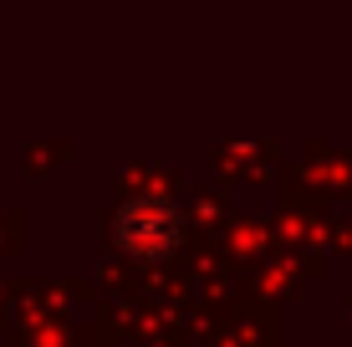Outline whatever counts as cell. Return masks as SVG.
Wrapping results in <instances>:
<instances>
[{
	"label": "cell",
	"mask_w": 352,
	"mask_h": 347,
	"mask_svg": "<svg viewBox=\"0 0 352 347\" xmlns=\"http://www.w3.org/2000/svg\"><path fill=\"white\" fill-rule=\"evenodd\" d=\"M113 240L128 250L133 260H164L174 256V245L184 240V214L159 194L123 199L113 214Z\"/></svg>",
	"instance_id": "obj_1"
}]
</instances>
